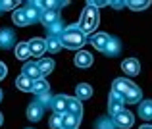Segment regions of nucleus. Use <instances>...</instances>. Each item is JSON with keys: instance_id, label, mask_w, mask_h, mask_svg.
Masks as SVG:
<instances>
[{"instance_id": "nucleus-1", "label": "nucleus", "mask_w": 152, "mask_h": 129, "mask_svg": "<svg viewBox=\"0 0 152 129\" xmlns=\"http://www.w3.org/2000/svg\"><path fill=\"white\" fill-rule=\"evenodd\" d=\"M60 43H62V46H66V48L77 50V48H81L83 44L87 43V39H85V35L79 31L77 25H71V27H66L64 33L60 35Z\"/></svg>"}, {"instance_id": "nucleus-2", "label": "nucleus", "mask_w": 152, "mask_h": 129, "mask_svg": "<svg viewBox=\"0 0 152 129\" xmlns=\"http://www.w3.org/2000/svg\"><path fill=\"white\" fill-rule=\"evenodd\" d=\"M96 25H98V12H96V8H91V6H87V10L83 12V15H81V21H79V31H81L83 35H91L94 29H96Z\"/></svg>"}, {"instance_id": "nucleus-3", "label": "nucleus", "mask_w": 152, "mask_h": 129, "mask_svg": "<svg viewBox=\"0 0 152 129\" xmlns=\"http://www.w3.org/2000/svg\"><path fill=\"white\" fill-rule=\"evenodd\" d=\"M67 104H69V96H66V95H56V96H52V100H50V108L54 110V114H58V116L67 114Z\"/></svg>"}, {"instance_id": "nucleus-4", "label": "nucleus", "mask_w": 152, "mask_h": 129, "mask_svg": "<svg viewBox=\"0 0 152 129\" xmlns=\"http://www.w3.org/2000/svg\"><path fill=\"white\" fill-rule=\"evenodd\" d=\"M135 116L131 114L129 110H121L119 112V114H115L114 116V119H112V122H114V125L115 127H119V129H129L131 125H133L135 123Z\"/></svg>"}, {"instance_id": "nucleus-5", "label": "nucleus", "mask_w": 152, "mask_h": 129, "mask_svg": "<svg viewBox=\"0 0 152 129\" xmlns=\"http://www.w3.org/2000/svg\"><path fill=\"white\" fill-rule=\"evenodd\" d=\"M121 70H123L125 75L133 77V75H139V71H141V64H139L137 58H127V60H123Z\"/></svg>"}, {"instance_id": "nucleus-6", "label": "nucleus", "mask_w": 152, "mask_h": 129, "mask_svg": "<svg viewBox=\"0 0 152 129\" xmlns=\"http://www.w3.org/2000/svg\"><path fill=\"white\" fill-rule=\"evenodd\" d=\"M42 112H45V106H42L39 100H35V102H31L29 106H27V118H29L31 122H41Z\"/></svg>"}, {"instance_id": "nucleus-7", "label": "nucleus", "mask_w": 152, "mask_h": 129, "mask_svg": "<svg viewBox=\"0 0 152 129\" xmlns=\"http://www.w3.org/2000/svg\"><path fill=\"white\" fill-rule=\"evenodd\" d=\"M137 87V85H133L131 81H127V79H115L114 81V85H112V91H115V92H119L121 96H125L129 91H133V89Z\"/></svg>"}, {"instance_id": "nucleus-8", "label": "nucleus", "mask_w": 152, "mask_h": 129, "mask_svg": "<svg viewBox=\"0 0 152 129\" xmlns=\"http://www.w3.org/2000/svg\"><path fill=\"white\" fill-rule=\"evenodd\" d=\"M21 73L25 75V77H29L31 81H37V79H41V77H42L41 70H39V66H37V64H35V62H27L25 66H23Z\"/></svg>"}, {"instance_id": "nucleus-9", "label": "nucleus", "mask_w": 152, "mask_h": 129, "mask_svg": "<svg viewBox=\"0 0 152 129\" xmlns=\"http://www.w3.org/2000/svg\"><path fill=\"white\" fill-rule=\"evenodd\" d=\"M110 39L112 37H108L106 33H96V35H93L91 37V44H93L96 50H106V46H108V43H110Z\"/></svg>"}, {"instance_id": "nucleus-10", "label": "nucleus", "mask_w": 152, "mask_h": 129, "mask_svg": "<svg viewBox=\"0 0 152 129\" xmlns=\"http://www.w3.org/2000/svg\"><path fill=\"white\" fill-rule=\"evenodd\" d=\"M29 50H31V56L39 58V56L45 54V50H46V43L42 41V39H31V41H29Z\"/></svg>"}, {"instance_id": "nucleus-11", "label": "nucleus", "mask_w": 152, "mask_h": 129, "mask_svg": "<svg viewBox=\"0 0 152 129\" xmlns=\"http://www.w3.org/2000/svg\"><path fill=\"white\" fill-rule=\"evenodd\" d=\"M75 66L77 67H91L93 66V56L89 54V52H85V50H79L77 54H75Z\"/></svg>"}, {"instance_id": "nucleus-12", "label": "nucleus", "mask_w": 152, "mask_h": 129, "mask_svg": "<svg viewBox=\"0 0 152 129\" xmlns=\"http://www.w3.org/2000/svg\"><path fill=\"white\" fill-rule=\"evenodd\" d=\"M93 96V87L87 85V83H79L77 87H75V98L77 100H87Z\"/></svg>"}, {"instance_id": "nucleus-13", "label": "nucleus", "mask_w": 152, "mask_h": 129, "mask_svg": "<svg viewBox=\"0 0 152 129\" xmlns=\"http://www.w3.org/2000/svg\"><path fill=\"white\" fill-rule=\"evenodd\" d=\"M14 43H15V35H14L12 29L0 31V46H2V48H10Z\"/></svg>"}, {"instance_id": "nucleus-14", "label": "nucleus", "mask_w": 152, "mask_h": 129, "mask_svg": "<svg viewBox=\"0 0 152 129\" xmlns=\"http://www.w3.org/2000/svg\"><path fill=\"white\" fill-rule=\"evenodd\" d=\"M41 21L45 23L46 27H52L54 23H58V21H60V18H58V12H56V10L41 12Z\"/></svg>"}, {"instance_id": "nucleus-15", "label": "nucleus", "mask_w": 152, "mask_h": 129, "mask_svg": "<svg viewBox=\"0 0 152 129\" xmlns=\"http://www.w3.org/2000/svg\"><path fill=\"white\" fill-rule=\"evenodd\" d=\"M81 123V118H75L71 114H64L62 116V129H77Z\"/></svg>"}, {"instance_id": "nucleus-16", "label": "nucleus", "mask_w": 152, "mask_h": 129, "mask_svg": "<svg viewBox=\"0 0 152 129\" xmlns=\"http://www.w3.org/2000/svg\"><path fill=\"white\" fill-rule=\"evenodd\" d=\"M139 118L141 119H152V100H142L139 104Z\"/></svg>"}, {"instance_id": "nucleus-17", "label": "nucleus", "mask_w": 152, "mask_h": 129, "mask_svg": "<svg viewBox=\"0 0 152 129\" xmlns=\"http://www.w3.org/2000/svg\"><path fill=\"white\" fill-rule=\"evenodd\" d=\"M67 114L75 116V118H81V114H83V104H81V100L69 98V104H67Z\"/></svg>"}, {"instance_id": "nucleus-18", "label": "nucleus", "mask_w": 152, "mask_h": 129, "mask_svg": "<svg viewBox=\"0 0 152 129\" xmlns=\"http://www.w3.org/2000/svg\"><path fill=\"white\" fill-rule=\"evenodd\" d=\"M37 66H39V70H41L42 77H45V75L52 73V70H54V60H52V58H41L37 62Z\"/></svg>"}, {"instance_id": "nucleus-19", "label": "nucleus", "mask_w": 152, "mask_h": 129, "mask_svg": "<svg viewBox=\"0 0 152 129\" xmlns=\"http://www.w3.org/2000/svg\"><path fill=\"white\" fill-rule=\"evenodd\" d=\"M15 87L19 89V91H25V92H29V91H33V81H31L29 77H25V75H19L18 79H15Z\"/></svg>"}, {"instance_id": "nucleus-20", "label": "nucleus", "mask_w": 152, "mask_h": 129, "mask_svg": "<svg viewBox=\"0 0 152 129\" xmlns=\"http://www.w3.org/2000/svg\"><path fill=\"white\" fill-rule=\"evenodd\" d=\"M119 48H121V44H119V41H118V39H114V37H112V39H110V43H108V46H106V50H104V52H106V56H108V58H114V56H118V54H119Z\"/></svg>"}, {"instance_id": "nucleus-21", "label": "nucleus", "mask_w": 152, "mask_h": 129, "mask_svg": "<svg viewBox=\"0 0 152 129\" xmlns=\"http://www.w3.org/2000/svg\"><path fill=\"white\" fill-rule=\"evenodd\" d=\"M50 91V85L46 79H37V81H33V92L35 95H42V92H48Z\"/></svg>"}, {"instance_id": "nucleus-22", "label": "nucleus", "mask_w": 152, "mask_h": 129, "mask_svg": "<svg viewBox=\"0 0 152 129\" xmlns=\"http://www.w3.org/2000/svg\"><path fill=\"white\" fill-rule=\"evenodd\" d=\"M15 56H18L19 60H27V58H31L29 43H19L18 46H15Z\"/></svg>"}, {"instance_id": "nucleus-23", "label": "nucleus", "mask_w": 152, "mask_h": 129, "mask_svg": "<svg viewBox=\"0 0 152 129\" xmlns=\"http://www.w3.org/2000/svg\"><path fill=\"white\" fill-rule=\"evenodd\" d=\"M139 100H141V89L139 87H135L133 91H129L125 96H123V102L125 104H137Z\"/></svg>"}, {"instance_id": "nucleus-24", "label": "nucleus", "mask_w": 152, "mask_h": 129, "mask_svg": "<svg viewBox=\"0 0 152 129\" xmlns=\"http://www.w3.org/2000/svg\"><path fill=\"white\" fill-rule=\"evenodd\" d=\"M46 50L52 52V54H56V52H60V48H62V43H60V37H48L46 39Z\"/></svg>"}, {"instance_id": "nucleus-25", "label": "nucleus", "mask_w": 152, "mask_h": 129, "mask_svg": "<svg viewBox=\"0 0 152 129\" xmlns=\"http://www.w3.org/2000/svg\"><path fill=\"white\" fill-rule=\"evenodd\" d=\"M25 15H27V21H29V23L41 19V12L37 10V4H29V8L25 10Z\"/></svg>"}, {"instance_id": "nucleus-26", "label": "nucleus", "mask_w": 152, "mask_h": 129, "mask_svg": "<svg viewBox=\"0 0 152 129\" xmlns=\"http://www.w3.org/2000/svg\"><path fill=\"white\" fill-rule=\"evenodd\" d=\"M12 18H14V23L15 25H19V27H25L27 23V15H25V10H18V12H14V15H12Z\"/></svg>"}, {"instance_id": "nucleus-27", "label": "nucleus", "mask_w": 152, "mask_h": 129, "mask_svg": "<svg viewBox=\"0 0 152 129\" xmlns=\"http://www.w3.org/2000/svg\"><path fill=\"white\" fill-rule=\"evenodd\" d=\"M96 129H118L114 125V122L112 119H108V118H100L96 122Z\"/></svg>"}, {"instance_id": "nucleus-28", "label": "nucleus", "mask_w": 152, "mask_h": 129, "mask_svg": "<svg viewBox=\"0 0 152 129\" xmlns=\"http://www.w3.org/2000/svg\"><path fill=\"white\" fill-rule=\"evenodd\" d=\"M48 125H50V129H62V116L54 114V116L48 119Z\"/></svg>"}, {"instance_id": "nucleus-29", "label": "nucleus", "mask_w": 152, "mask_h": 129, "mask_svg": "<svg viewBox=\"0 0 152 129\" xmlns=\"http://www.w3.org/2000/svg\"><path fill=\"white\" fill-rule=\"evenodd\" d=\"M127 6L133 8V10H145L150 6V2H127Z\"/></svg>"}, {"instance_id": "nucleus-30", "label": "nucleus", "mask_w": 152, "mask_h": 129, "mask_svg": "<svg viewBox=\"0 0 152 129\" xmlns=\"http://www.w3.org/2000/svg\"><path fill=\"white\" fill-rule=\"evenodd\" d=\"M50 100H52V95H50V91L48 92H42V95H39V102H48L50 104Z\"/></svg>"}, {"instance_id": "nucleus-31", "label": "nucleus", "mask_w": 152, "mask_h": 129, "mask_svg": "<svg viewBox=\"0 0 152 129\" xmlns=\"http://www.w3.org/2000/svg\"><path fill=\"white\" fill-rule=\"evenodd\" d=\"M18 6V2H4V4H0V8H6V10H12V8H15Z\"/></svg>"}, {"instance_id": "nucleus-32", "label": "nucleus", "mask_w": 152, "mask_h": 129, "mask_svg": "<svg viewBox=\"0 0 152 129\" xmlns=\"http://www.w3.org/2000/svg\"><path fill=\"white\" fill-rule=\"evenodd\" d=\"M6 71H8V70H6V66H4V64L0 62V81H2V79L6 77Z\"/></svg>"}, {"instance_id": "nucleus-33", "label": "nucleus", "mask_w": 152, "mask_h": 129, "mask_svg": "<svg viewBox=\"0 0 152 129\" xmlns=\"http://www.w3.org/2000/svg\"><path fill=\"white\" fill-rule=\"evenodd\" d=\"M112 6H115V8H123V6H125V2H112Z\"/></svg>"}, {"instance_id": "nucleus-34", "label": "nucleus", "mask_w": 152, "mask_h": 129, "mask_svg": "<svg viewBox=\"0 0 152 129\" xmlns=\"http://www.w3.org/2000/svg\"><path fill=\"white\" fill-rule=\"evenodd\" d=\"M139 129H152V125H148V123H146V125H141Z\"/></svg>"}, {"instance_id": "nucleus-35", "label": "nucleus", "mask_w": 152, "mask_h": 129, "mask_svg": "<svg viewBox=\"0 0 152 129\" xmlns=\"http://www.w3.org/2000/svg\"><path fill=\"white\" fill-rule=\"evenodd\" d=\"M2 122H4V118H2V114H0V125H2Z\"/></svg>"}, {"instance_id": "nucleus-36", "label": "nucleus", "mask_w": 152, "mask_h": 129, "mask_svg": "<svg viewBox=\"0 0 152 129\" xmlns=\"http://www.w3.org/2000/svg\"><path fill=\"white\" fill-rule=\"evenodd\" d=\"M2 96H4V95H2V91H0V102H2Z\"/></svg>"}, {"instance_id": "nucleus-37", "label": "nucleus", "mask_w": 152, "mask_h": 129, "mask_svg": "<svg viewBox=\"0 0 152 129\" xmlns=\"http://www.w3.org/2000/svg\"><path fill=\"white\" fill-rule=\"evenodd\" d=\"M27 129H29V127H27Z\"/></svg>"}]
</instances>
